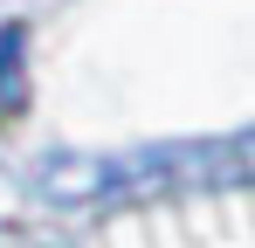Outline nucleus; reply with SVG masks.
Masks as SVG:
<instances>
[{"label":"nucleus","mask_w":255,"mask_h":248,"mask_svg":"<svg viewBox=\"0 0 255 248\" xmlns=\"http://www.w3.org/2000/svg\"><path fill=\"white\" fill-rule=\"evenodd\" d=\"M207 165H221L228 179H242L249 145H152V152H55L42 165V200L55 207H90V200H118V193H152L172 179H214Z\"/></svg>","instance_id":"f257e3e1"},{"label":"nucleus","mask_w":255,"mask_h":248,"mask_svg":"<svg viewBox=\"0 0 255 248\" xmlns=\"http://www.w3.org/2000/svg\"><path fill=\"white\" fill-rule=\"evenodd\" d=\"M21 41H28L21 21H7V28H0V124L21 118Z\"/></svg>","instance_id":"f03ea898"}]
</instances>
